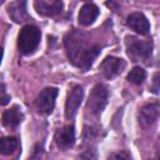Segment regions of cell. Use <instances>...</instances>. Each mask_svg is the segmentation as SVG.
Here are the masks:
<instances>
[{
    "label": "cell",
    "mask_w": 160,
    "mask_h": 160,
    "mask_svg": "<svg viewBox=\"0 0 160 160\" xmlns=\"http://www.w3.org/2000/svg\"><path fill=\"white\" fill-rule=\"evenodd\" d=\"M66 54L71 64L79 69L88 70L100 54V46L90 44L79 31L68 32L64 38Z\"/></svg>",
    "instance_id": "6da1fadb"
},
{
    "label": "cell",
    "mask_w": 160,
    "mask_h": 160,
    "mask_svg": "<svg viewBox=\"0 0 160 160\" xmlns=\"http://www.w3.org/2000/svg\"><path fill=\"white\" fill-rule=\"evenodd\" d=\"M125 48L126 54L132 61L149 62L152 52V42L150 40H141L136 36H126L125 38Z\"/></svg>",
    "instance_id": "7a4b0ae2"
},
{
    "label": "cell",
    "mask_w": 160,
    "mask_h": 160,
    "mask_svg": "<svg viewBox=\"0 0 160 160\" xmlns=\"http://www.w3.org/2000/svg\"><path fill=\"white\" fill-rule=\"evenodd\" d=\"M40 39H41V31L38 26L35 25H25L19 35H18V49L21 54L24 55H30L32 54L39 44H40Z\"/></svg>",
    "instance_id": "3957f363"
},
{
    "label": "cell",
    "mask_w": 160,
    "mask_h": 160,
    "mask_svg": "<svg viewBox=\"0 0 160 160\" xmlns=\"http://www.w3.org/2000/svg\"><path fill=\"white\" fill-rule=\"evenodd\" d=\"M108 99H109L108 88L102 84H96L90 91V95L86 102V110L92 115L101 114V111L105 109L108 104Z\"/></svg>",
    "instance_id": "277c9868"
},
{
    "label": "cell",
    "mask_w": 160,
    "mask_h": 160,
    "mask_svg": "<svg viewBox=\"0 0 160 160\" xmlns=\"http://www.w3.org/2000/svg\"><path fill=\"white\" fill-rule=\"evenodd\" d=\"M58 96V89L56 88H46L44 89L36 98L35 105L39 112L48 115L54 110L55 100Z\"/></svg>",
    "instance_id": "5b68a950"
},
{
    "label": "cell",
    "mask_w": 160,
    "mask_h": 160,
    "mask_svg": "<svg viewBox=\"0 0 160 160\" xmlns=\"http://www.w3.org/2000/svg\"><path fill=\"white\" fill-rule=\"evenodd\" d=\"M84 99V90L80 85H74L68 92L66 102H65V118L71 119L78 112L79 106Z\"/></svg>",
    "instance_id": "8992f818"
},
{
    "label": "cell",
    "mask_w": 160,
    "mask_h": 160,
    "mask_svg": "<svg viewBox=\"0 0 160 160\" xmlns=\"http://www.w3.org/2000/svg\"><path fill=\"white\" fill-rule=\"evenodd\" d=\"M126 66L125 60L115 56H108L100 64V72L105 79H112L118 76Z\"/></svg>",
    "instance_id": "52a82bcc"
},
{
    "label": "cell",
    "mask_w": 160,
    "mask_h": 160,
    "mask_svg": "<svg viewBox=\"0 0 160 160\" xmlns=\"http://www.w3.org/2000/svg\"><path fill=\"white\" fill-rule=\"evenodd\" d=\"M160 114V106L158 102L145 104L139 110V122L142 128H149L156 122Z\"/></svg>",
    "instance_id": "ba28073f"
},
{
    "label": "cell",
    "mask_w": 160,
    "mask_h": 160,
    "mask_svg": "<svg viewBox=\"0 0 160 160\" xmlns=\"http://www.w3.org/2000/svg\"><path fill=\"white\" fill-rule=\"evenodd\" d=\"M55 142L59 149L68 150L74 146L75 144V129L72 124L65 125L55 134Z\"/></svg>",
    "instance_id": "9c48e42d"
},
{
    "label": "cell",
    "mask_w": 160,
    "mask_h": 160,
    "mask_svg": "<svg viewBox=\"0 0 160 160\" xmlns=\"http://www.w3.org/2000/svg\"><path fill=\"white\" fill-rule=\"evenodd\" d=\"M62 1L60 0H52V1H48V0H36L34 1V8L35 10L44 15V16H56L61 12L62 10Z\"/></svg>",
    "instance_id": "30bf717a"
},
{
    "label": "cell",
    "mask_w": 160,
    "mask_h": 160,
    "mask_svg": "<svg viewBox=\"0 0 160 160\" xmlns=\"http://www.w3.org/2000/svg\"><path fill=\"white\" fill-rule=\"evenodd\" d=\"M126 25L135 32L140 35H146L150 30V24L148 18L142 12H132L126 19Z\"/></svg>",
    "instance_id": "8fae6325"
},
{
    "label": "cell",
    "mask_w": 160,
    "mask_h": 160,
    "mask_svg": "<svg viewBox=\"0 0 160 160\" xmlns=\"http://www.w3.org/2000/svg\"><path fill=\"white\" fill-rule=\"evenodd\" d=\"M99 8L92 4V2H86L81 6L80 11H79V15H78V21L80 25L82 26H89L91 25L96 18L99 16Z\"/></svg>",
    "instance_id": "7c38bea8"
},
{
    "label": "cell",
    "mask_w": 160,
    "mask_h": 160,
    "mask_svg": "<svg viewBox=\"0 0 160 160\" xmlns=\"http://www.w3.org/2000/svg\"><path fill=\"white\" fill-rule=\"evenodd\" d=\"M8 14L15 22H24L29 19L26 10V1H12L8 6Z\"/></svg>",
    "instance_id": "4fadbf2b"
},
{
    "label": "cell",
    "mask_w": 160,
    "mask_h": 160,
    "mask_svg": "<svg viewBox=\"0 0 160 160\" xmlns=\"http://www.w3.org/2000/svg\"><path fill=\"white\" fill-rule=\"evenodd\" d=\"M22 120V112L20 111L19 106L18 105H14L12 108L8 109L4 111L2 114V118H1V122L4 126L6 128H16Z\"/></svg>",
    "instance_id": "5bb4252c"
},
{
    "label": "cell",
    "mask_w": 160,
    "mask_h": 160,
    "mask_svg": "<svg viewBox=\"0 0 160 160\" xmlns=\"http://www.w3.org/2000/svg\"><path fill=\"white\" fill-rule=\"evenodd\" d=\"M18 149V139L14 136L0 138V154L10 155Z\"/></svg>",
    "instance_id": "9a60e30c"
},
{
    "label": "cell",
    "mask_w": 160,
    "mask_h": 160,
    "mask_svg": "<svg viewBox=\"0 0 160 160\" xmlns=\"http://www.w3.org/2000/svg\"><path fill=\"white\" fill-rule=\"evenodd\" d=\"M146 78V72L141 66H135L130 70V72L128 74V80L132 84H141Z\"/></svg>",
    "instance_id": "2e32d148"
},
{
    "label": "cell",
    "mask_w": 160,
    "mask_h": 160,
    "mask_svg": "<svg viewBox=\"0 0 160 160\" xmlns=\"http://www.w3.org/2000/svg\"><path fill=\"white\" fill-rule=\"evenodd\" d=\"M10 102V95L6 91V86L4 81L0 80V105H6Z\"/></svg>",
    "instance_id": "e0dca14e"
},
{
    "label": "cell",
    "mask_w": 160,
    "mask_h": 160,
    "mask_svg": "<svg viewBox=\"0 0 160 160\" xmlns=\"http://www.w3.org/2000/svg\"><path fill=\"white\" fill-rule=\"evenodd\" d=\"M108 160H132V159L126 151H118V152L110 154Z\"/></svg>",
    "instance_id": "ac0fdd59"
},
{
    "label": "cell",
    "mask_w": 160,
    "mask_h": 160,
    "mask_svg": "<svg viewBox=\"0 0 160 160\" xmlns=\"http://www.w3.org/2000/svg\"><path fill=\"white\" fill-rule=\"evenodd\" d=\"M159 72H156L155 74V76H154V86H152V91L155 92V94H158V91H159Z\"/></svg>",
    "instance_id": "d6986e66"
},
{
    "label": "cell",
    "mask_w": 160,
    "mask_h": 160,
    "mask_svg": "<svg viewBox=\"0 0 160 160\" xmlns=\"http://www.w3.org/2000/svg\"><path fill=\"white\" fill-rule=\"evenodd\" d=\"M2 52H4V50H2V48L0 46V64H1V59H2Z\"/></svg>",
    "instance_id": "ffe728a7"
},
{
    "label": "cell",
    "mask_w": 160,
    "mask_h": 160,
    "mask_svg": "<svg viewBox=\"0 0 160 160\" xmlns=\"http://www.w3.org/2000/svg\"><path fill=\"white\" fill-rule=\"evenodd\" d=\"M2 2H4V1H2V0H0V5H1V4H2Z\"/></svg>",
    "instance_id": "44dd1931"
}]
</instances>
